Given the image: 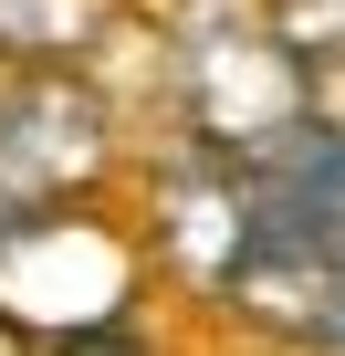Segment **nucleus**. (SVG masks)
Returning a JSON list of instances; mask_svg holds the SVG:
<instances>
[{"label": "nucleus", "instance_id": "1", "mask_svg": "<svg viewBox=\"0 0 345 356\" xmlns=\"http://www.w3.org/2000/svg\"><path fill=\"white\" fill-rule=\"evenodd\" d=\"M220 304L293 346L345 356V136L314 126L293 157L251 168V231L220 273Z\"/></svg>", "mask_w": 345, "mask_h": 356}, {"label": "nucleus", "instance_id": "2", "mask_svg": "<svg viewBox=\"0 0 345 356\" xmlns=\"http://www.w3.org/2000/svg\"><path fill=\"white\" fill-rule=\"evenodd\" d=\"M178 105H189L199 147L230 168H272L314 136V84H303L293 32L230 11V0H199L178 32Z\"/></svg>", "mask_w": 345, "mask_h": 356}, {"label": "nucleus", "instance_id": "3", "mask_svg": "<svg viewBox=\"0 0 345 356\" xmlns=\"http://www.w3.org/2000/svg\"><path fill=\"white\" fill-rule=\"evenodd\" d=\"M105 147H115V115L84 74H63V63H11L0 74V210L22 231L94 189Z\"/></svg>", "mask_w": 345, "mask_h": 356}, {"label": "nucleus", "instance_id": "4", "mask_svg": "<svg viewBox=\"0 0 345 356\" xmlns=\"http://www.w3.org/2000/svg\"><path fill=\"white\" fill-rule=\"evenodd\" d=\"M167 252H178L199 283H220L230 273V252H241V231H251V168H230V157H210V168H189L178 189H167Z\"/></svg>", "mask_w": 345, "mask_h": 356}, {"label": "nucleus", "instance_id": "5", "mask_svg": "<svg viewBox=\"0 0 345 356\" xmlns=\"http://www.w3.org/2000/svg\"><path fill=\"white\" fill-rule=\"evenodd\" d=\"M94 32V0H0V74L11 63H63Z\"/></svg>", "mask_w": 345, "mask_h": 356}, {"label": "nucleus", "instance_id": "6", "mask_svg": "<svg viewBox=\"0 0 345 356\" xmlns=\"http://www.w3.org/2000/svg\"><path fill=\"white\" fill-rule=\"evenodd\" d=\"M42 356H157L126 314H105V325H84V335H63V346H42Z\"/></svg>", "mask_w": 345, "mask_h": 356}, {"label": "nucleus", "instance_id": "7", "mask_svg": "<svg viewBox=\"0 0 345 356\" xmlns=\"http://www.w3.org/2000/svg\"><path fill=\"white\" fill-rule=\"evenodd\" d=\"M0 356H42V346H32V335L11 325V314H0Z\"/></svg>", "mask_w": 345, "mask_h": 356}]
</instances>
